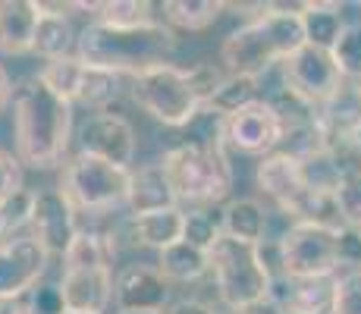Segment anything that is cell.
I'll return each instance as SVG.
<instances>
[{
	"mask_svg": "<svg viewBox=\"0 0 361 314\" xmlns=\"http://www.w3.org/2000/svg\"><path fill=\"white\" fill-rule=\"evenodd\" d=\"M258 188L280 207L283 214L298 201V195L305 192L302 173H298V160L286 151H270L258 160V170H255Z\"/></svg>",
	"mask_w": 361,
	"mask_h": 314,
	"instance_id": "obj_17",
	"label": "cell"
},
{
	"mask_svg": "<svg viewBox=\"0 0 361 314\" xmlns=\"http://www.w3.org/2000/svg\"><path fill=\"white\" fill-rule=\"evenodd\" d=\"M170 283L154 264H129L114 277V302L120 311H164Z\"/></svg>",
	"mask_w": 361,
	"mask_h": 314,
	"instance_id": "obj_15",
	"label": "cell"
},
{
	"mask_svg": "<svg viewBox=\"0 0 361 314\" xmlns=\"http://www.w3.org/2000/svg\"><path fill=\"white\" fill-rule=\"evenodd\" d=\"M16 160L32 170H54L63 164L73 142V104L47 88L41 76L23 79L10 95Z\"/></svg>",
	"mask_w": 361,
	"mask_h": 314,
	"instance_id": "obj_1",
	"label": "cell"
},
{
	"mask_svg": "<svg viewBox=\"0 0 361 314\" xmlns=\"http://www.w3.org/2000/svg\"><path fill=\"white\" fill-rule=\"evenodd\" d=\"M126 233L135 246L164 251V248H170L173 242L183 239V211H179V207H170V211L129 217Z\"/></svg>",
	"mask_w": 361,
	"mask_h": 314,
	"instance_id": "obj_21",
	"label": "cell"
},
{
	"mask_svg": "<svg viewBox=\"0 0 361 314\" xmlns=\"http://www.w3.org/2000/svg\"><path fill=\"white\" fill-rule=\"evenodd\" d=\"M63 314H88V311H63Z\"/></svg>",
	"mask_w": 361,
	"mask_h": 314,
	"instance_id": "obj_43",
	"label": "cell"
},
{
	"mask_svg": "<svg viewBox=\"0 0 361 314\" xmlns=\"http://www.w3.org/2000/svg\"><path fill=\"white\" fill-rule=\"evenodd\" d=\"M336 198V211L343 227H355L361 229V170H352L343 176V183L333 192Z\"/></svg>",
	"mask_w": 361,
	"mask_h": 314,
	"instance_id": "obj_32",
	"label": "cell"
},
{
	"mask_svg": "<svg viewBox=\"0 0 361 314\" xmlns=\"http://www.w3.org/2000/svg\"><path fill=\"white\" fill-rule=\"evenodd\" d=\"M120 314H164V311H120Z\"/></svg>",
	"mask_w": 361,
	"mask_h": 314,
	"instance_id": "obj_42",
	"label": "cell"
},
{
	"mask_svg": "<svg viewBox=\"0 0 361 314\" xmlns=\"http://www.w3.org/2000/svg\"><path fill=\"white\" fill-rule=\"evenodd\" d=\"M47 255L29 233L0 242V298H23L44 280Z\"/></svg>",
	"mask_w": 361,
	"mask_h": 314,
	"instance_id": "obj_12",
	"label": "cell"
},
{
	"mask_svg": "<svg viewBox=\"0 0 361 314\" xmlns=\"http://www.w3.org/2000/svg\"><path fill=\"white\" fill-rule=\"evenodd\" d=\"M283 314H295V311H283Z\"/></svg>",
	"mask_w": 361,
	"mask_h": 314,
	"instance_id": "obj_45",
	"label": "cell"
},
{
	"mask_svg": "<svg viewBox=\"0 0 361 314\" xmlns=\"http://www.w3.org/2000/svg\"><path fill=\"white\" fill-rule=\"evenodd\" d=\"M38 6L35 0H0V54L25 57L32 54Z\"/></svg>",
	"mask_w": 361,
	"mask_h": 314,
	"instance_id": "obj_20",
	"label": "cell"
},
{
	"mask_svg": "<svg viewBox=\"0 0 361 314\" xmlns=\"http://www.w3.org/2000/svg\"><path fill=\"white\" fill-rule=\"evenodd\" d=\"M207 274H214V286L224 305L233 311L270 296V277L261 267L258 251L252 242H239L220 233V239L207 248Z\"/></svg>",
	"mask_w": 361,
	"mask_h": 314,
	"instance_id": "obj_6",
	"label": "cell"
},
{
	"mask_svg": "<svg viewBox=\"0 0 361 314\" xmlns=\"http://www.w3.org/2000/svg\"><path fill=\"white\" fill-rule=\"evenodd\" d=\"M32 201H35L32 188H19L13 198H6L0 205V242L23 236V229L29 227V217H32Z\"/></svg>",
	"mask_w": 361,
	"mask_h": 314,
	"instance_id": "obj_31",
	"label": "cell"
},
{
	"mask_svg": "<svg viewBox=\"0 0 361 314\" xmlns=\"http://www.w3.org/2000/svg\"><path fill=\"white\" fill-rule=\"evenodd\" d=\"M166 29L173 32H204L224 16V0H166L161 4Z\"/></svg>",
	"mask_w": 361,
	"mask_h": 314,
	"instance_id": "obj_26",
	"label": "cell"
},
{
	"mask_svg": "<svg viewBox=\"0 0 361 314\" xmlns=\"http://www.w3.org/2000/svg\"><path fill=\"white\" fill-rule=\"evenodd\" d=\"M129 97L151 120L170 126V129L192 126L201 116V101L189 79V69L173 66V63H164V66H154L148 73L132 76Z\"/></svg>",
	"mask_w": 361,
	"mask_h": 314,
	"instance_id": "obj_5",
	"label": "cell"
},
{
	"mask_svg": "<svg viewBox=\"0 0 361 314\" xmlns=\"http://www.w3.org/2000/svg\"><path fill=\"white\" fill-rule=\"evenodd\" d=\"M176 51V32L164 23L135 25V29H114V25L88 23L75 35V57L88 66L107 69L114 76H138L154 66L170 63Z\"/></svg>",
	"mask_w": 361,
	"mask_h": 314,
	"instance_id": "obj_2",
	"label": "cell"
},
{
	"mask_svg": "<svg viewBox=\"0 0 361 314\" xmlns=\"http://www.w3.org/2000/svg\"><path fill=\"white\" fill-rule=\"evenodd\" d=\"M60 296H63L66 311H88L104 314L114 302V270L110 267H73L63 270Z\"/></svg>",
	"mask_w": 361,
	"mask_h": 314,
	"instance_id": "obj_16",
	"label": "cell"
},
{
	"mask_svg": "<svg viewBox=\"0 0 361 314\" xmlns=\"http://www.w3.org/2000/svg\"><path fill=\"white\" fill-rule=\"evenodd\" d=\"M255 101H261V79H255V76H224L201 110L204 114H217L220 120H226V116L252 107Z\"/></svg>",
	"mask_w": 361,
	"mask_h": 314,
	"instance_id": "obj_24",
	"label": "cell"
},
{
	"mask_svg": "<svg viewBox=\"0 0 361 314\" xmlns=\"http://www.w3.org/2000/svg\"><path fill=\"white\" fill-rule=\"evenodd\" d=\"M161 167L170 179L176 201H189L195 207H211L230 198L233 167L224 151V142L192 138L161 157Z\"/></svg>",
	"mask_w": 361,
	"mask_h": 314,
	"instance_id": "obj_4",
	"label": "cell"
},
{
	"mask_svg": "<svg viewBox=\"0 0 361 314\" xmlns=\"http://www.w3.org/2000/svg\"><path fill=\"white\" fill-rule=\"evenodd\" d=\"M79 233L75 223V207L66 201V195L60 188H44L35 192L32 201V217H29V236L38 242L47 255H60L69 248V242Z\"/></svg>",
	"mask_w": 361,
	"mask_h": 314,
	"instance_id": "obj_13",
	"label": "cell"
},
{
	"mask_svg": "<svg viewBox=\"0 0 361 314\" xmlns=\"http://www.w3.org/2000/svg\"><path fill=\"white\" fill-rule=\"evenodd\" d=\"M154 6L145 0H104L94 10L92 23L101 25H114V29H135V25H148L154 23Z\"/></svg>",
	"mask_w": 361,
	"mask_h": 314,
	"instance_id": "obj_28",
	"label": "cell"
},
{
	"mask_svg": "<svg viewBox=\"0 0 361 314\" xmlns=\"http://www.w3.org/2000/svg\"><path fill=\"white\" fill-rule=\"evenodd\" d=\"M126 205L132 211V217H142V214H157V211H170L179 207L176 192H173L170 179H166L161 160L157 164H145L138 170H129V195Z\"/></svg>",
	"mask_w": 361,
	"mask_h": 314,
	"instance_id": "obj_18",
	"label": "cell"
},
{
	"mask_svg": "<svg viewBox=\"0 0 361 314\" xmlns=\"http://www.w3.org/2000/svg\"><path fill=\"white\" fill-rule=\"evenodd\" d=\"M60 192L66 195V201L75 211H88V214L114 211V207L126 205L129 170L114 167L92 155H75L63 167Z\"/></svg>",
	"mask_w": 361,
	"mask_h": 314,
	"instance_id": "obj_7",
	"label": "cell"
},
{
	"mask_svg": "<svg viewBox=\"0 0 361 314\" xmlns=\"http://www.w3.org/2000/svg\"><path fill=\"white\" fill-rule=\"evenodd\" d=\"M0 314H32L29 302L23 298H0Z\"/></svg>",
	"mask_w": 361,
	"mask_h": 314,
	"instance_id": "obj_39",
	"label": "cell"
},
{
	"mask_svg": "<svg viewBox=\"0 0 361 314\" xmlns=\"http://www.w3.org/2000/svg\"><path fill=\"white\" fill-rule=\"evenodd\" d=\"M32 314H63L66 305H63V296H60V286L57 283H44L41 280L35 289L25 296Z\"/></svg>",
	"mask_w": 361,
	"mask_h": 314,
	"instance_id": "obj_35",
	"label": "cell"
},
{
	"mask_svg": "<svg viewBox=\"0 0 361 314\" xmlns=\"http://www.w3.org/2000/svg\"><path fill=\"white\" fill-rule=\"evenodd\" d=\"M336 261L339 270H361V229L355 227H339L336 233Z\"/></svg>",
	"mask_w": 361,
	"mask_h": 314,
	"instance_id": "obj_34",
	"label": "cell"
},
{
	"mask_svg": "<svg viewBox=\"0 0 361 314\" xmlns=\"http://www.w3.org/2000/svg\"><path fill=\"white\" fill-rule=\"evenodd\" d=\"M35 6H38V23H35L32 54L44 57L47 63L69 57L75 47V29L66 16L69 4H44V0H38Z\"/></svg>",
	"mask_w": 361,
	"mask_h": 314,
	"instance_id": "obj_19",
	"label": "cell"
},
{
	"mask_svg": "<svg viewBox=\"0 0 361 314\" xmlns=\"http://www.w3.org/2000/svg\"><path fill=\"white\" fill-rule=\"evenodd\" d=\"M220 123H224L220 126L224 145H230L239 155L264 157L280 148V142H283V123L267 101H255L252 107L239 110V114L226 116Z\"/></svg>",
	"mask_w": 361,
	"mask_h": 314,
	"instance_id": "obj_11",
	"label": "cell"
},
{
	"mask_svg": "<svg viewBox=\"0 0 361 314\" xmlns=\"http://www.w3.org/2000/svg\"><path fill=\"white\" fill-rule=\"evenodd\" d=\"M333 314H361V270L339 274Z\"/></svg>",
	"mask_w": 361,
	"mask_h": 314,
	"instance_id": "obj_33",
	"label": "cell"
},
{
	"mask_svg": "<svg viewBox=\"0 0 361 314\" xmlns=\"http://www.w3.org/2000/svg\"><path fill=\"white\" fill-rule=\"evenodd\" d=\"M349 145H352V151H355V157L361 160V123L355 126V132H352V138H349Z\"/></svg>",
	"mask_w": 361,
	"mask_h": 314,
	"instance_id": "obj_41",
	"label": "cell"
},
{
	"mask_svg": "<svg viewBox=\"0 0 361 314\" xmlns=\"http://www.w3.org/2000/svg\"><path fill=\"white\" fill-rule=\"evenodd\" d=\"M164 314H217V311H214V305L201 302V298H179L170 308H164Z\"/></svg>",
	"mask_w": 361,
	"mask_h": 314,
	"instance_id": "obj_37",
	"label": "cell"
},
{
	"mask_svg": "<svg viewBox=\"0 0 361 314\" xmlns=\"http://www.w3.org/2000/svg\"><path fill=\"white\" fill-rule=\"evenodd\" d=\"M47 82L51 92H57L66 104H85V107H107L120 95V76L107 69L88 66L75 54L60 60H51L44 73H38Z\"/></svg>",
	"mask_w": 361,
	"mask_h": 314,
	"instance_id": "obj_9",
	"label": "cell"
},
{
	"mask_svg": "<svg viewBox=\"0 0 361 314\" xmlns=\"http://www.w3.org/2000/svg\"><path fill=\"white\" fill-rule=\"evenodd\" d=\"M10 95H13L10 76H6V69L0 66V107H6V104H10Z\"/></svg>",
	"mask_w": 361,
	"mask_h": 314,
	"instance_id": "obj_40",
	"label": "cell"
},
{
	"mask_svg": "<svg viewBox=\"0 0 361 314\" xmlns=\"http://www.w3.org/2000/svg\"><path fill=\"white\" fill-rule=\"evenodd\" d=\"M220 229L224 236L239 242H261L267 236V207L258 198H235L224 207V217H220Z\"/></svg>",
	"mask_w": 361,
	"mask_h": 314,
	"instance_id": "obj_23",
	"label": "cell"
},
{
	"mask_svg": "<svg viewBox=\"0 0 361 314\" xmlns=\"http://www.w3.org/2000/svg\"><path fill=\"white\" fill-rule=\"evenodd\" d=\"M336 233L333 227L317 223H289L280 236V264L283 280H308V277L339 274L336 261Z\"/></svg>",
	"mask_w": 361,
	"mask_h": 314,
	"instance_id": "obj_8",
	"label": "cell"
},
{
	"mask_svg": "<svg viewBox=\"0 0 361 314\" xmlns=\"http://www.w3.org/2000/svg\"><path fill=\"white\" fill-rule=\"evenodd\" d=\"M355 85H358V95H361V82H355Z\"/></svg>",
	"mask_w": 361,
	"mask_h": 314,
	"instance_id": "obj_44",
	"label": "cell"
},
{
	"mask_svg": "<svg viewBox=\"0 0 361 314\" xmlns=\"http://www.w3.org/2000/svg\"><path fill=\"white\" fill-rule=\"evenodd\" d=\"M157 274L164 277L166 283H195L201 277H207V251L204 248H195L189 242H173L170 248L157 251Z\"/></svg>",
	"mask_w": 361,
	"mask_h": 314,
	"instance_id": "obj_25",
	"label": "cell"
},
{
	"mask_svg": "<svg viewBox=\"0 0 361 314\" xmlns=\"http://www.w3.org/2000/svg\"><path fill=\"white\" fill-rule=\"evenodd\" d=\"M286 308H283V302L276 296H264L258 298V302H252V305H245V308H239V311H233V314H283Z\"/></svg>",
	"mask_w": 361,
	"mask_h": 314,
	"instance_id": "obj_38",
	"label": "cell"
},
{
	"mask_svg": "<svg viewBox=\"0 0 361 314\" xmlns=\"http://www.w3.org/2000/svg\"><path fill=\"white\" fill-rule=\"evenodd\" d=\"M302 35H305V44L311 47H321V51H330L336 44L339 32H343L345 19H343V6L339 4H311L305 6L302 16Z\"/></svg>",
	"mask_w": 361,
	"mask_h": 314,
	"instance_id": "obj_27",
	"label": "cell"
},
{
	"mask_svg": "<svg viewBox=\"0 0 361 314\" xmlns=\"http://www.w3.org/2000/svg\"><path fill=\"white\" fill-rule=\"evenodd\" d=\"M280 69H283V88L293 92L295 97H302V101L314 104V107H321L343 85V76H339L330 51H321V47L311 44H302L298 51H293L280 63Z\"/></svg>",
	"mask_w": 361,
	"mask_h": 314,
	"instance_id": "obj_10",
	"label": "cell"
},
{
	"mask_svg": "<svg viewBox=\"0 0 361 314\" xmlns=\"http://www.w3.org/2000/svg\"><path fill=\"white\" fill-rule=\"evenodd\" d=\"M289 292L283 296V308L295 314H333L339 274L308 277V280H286Z\"/></svg>",
	"mask_w": 361,
	"mask_h": 314,
	"instance_id": "obj_22",
	"label": "cell"
},
{
	"mask_svg": "<svg viewBox=\"0 0 361 314\" xmlns=\"http://www.w3.org/2000/svg\"><path fill=\"white\" fill-rule=\"evenodd\" d=\"M135 126L120 114H98L92 116L79 132V155L101 157L114 167L132 170L135 160Z\"/></svg>",
	"mask_w": 361,
	"mask_h": 314,
	"instance_id": "obj_14",
	"label": "cell"
},
{
	"mask_svg": "<svg viewBox=\"0 0 361 314\" xmlns=\"http://www.w3.org/2000/svg\"><path fill=\"white\" fill-rule=\"evenodd\" d=\"M19 188H25L23 186V164L16 160L13 151L0 148V205H4L6 198H13Z\"/></svg>",
	"mask_w": 361,
	"mask_h": 314,
	"instance_id": "obj_36",
	"label": "cell"
},
{
	"mask_svg": "<svg viewBox=\"0 0 361 314\" xmlns=\"http://www.w3.org/2000/svg\"><path fill=\"white\" fill-rule=\"evenodd\" d=\"M220 220L214 217L211 207H192V211H183V242L195 248H211L214 242L220 239Z\"/></svg>",
	"mask_w": 361,
	"mask_h": 314,
	"instance_id": "obj_30",
	"label": "cell"
},
{
	"mask_svg": "<svg viewBox=\"0 0 361 314\" xmlns=\"http://www.w3.org/2000/svg\"><path fill=\"white\" fill-rule=\"evenodd\" d=\"M305 44L302 19L295 13H276L270 4L255 19L233 29L220 44V66L226 76H255L261 79L270 66H280L293 51Z\"/></svg>",
	"mask_w": 361,
	"mask_h": 314,
	"instance_id": "obj_3",
	"label": "cell"
},
{
	"mask_svg": "<svg viewBox=\"0 0 361 314\" xmlns=\"http://www.w3.org/2000/svg\"><path fill=\"white\" fill-rule=\"evenodd\" d=\"M339 76L345 82H361V23H345L336 44L330 47Z\"/></svg>",
	"mask_w": 361,
	"mask_h": 314,
	"instance_id": "obj_29",
	"label": "cell"
}]
</instances>
